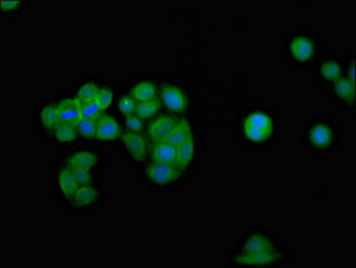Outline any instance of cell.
<instances>
[{
    "label": "cell",
    "mask_w": 356,
    "mask_h": 268,
    "mask_svg": "<svg viewBox=\"0 0 356 268\" xmlns=\"http://www.w3.org/2000/svg\"><path fill=\"white\" fill-rule=\"evenodd\" d=\"M118 111L127 117V116L134 115L136 112V100L130 94H122L118 100Z\"/></svg>",
    "instance_id": "obj_28"
},
{
    "label": "cell",
    "mask_w": 356,
    "mask_h": 268,
    "mask_svg": "<svg viewBox=\"0 0 356 268\" xmlns=\"http://www.w3.org/2000/svg\"><path fill=\"white\" fill-rule=\"evenodd\" d=\"M282 247V240L274 230L258 228L245 232L235 242L232 251L251 254L273 251Z\"/></svg>",
    "instance_id": "obj_5"
},
{
    "label": "cell",
    "mask_w": 356,
    "mask_h": 268,
    "mask_svg": "<svg viewBox=\"0 0 356 268\" xmlns=\"http://www.w3.org/2000/svg\"><path fill=\"white\" fill-rule=\"evenodd\" d=\"M122 155L134 165H145L149 155V142L144 134L122 132L120 137Z\"/></svg>",
    "instance_id": "obj_9"
},
{
    "label": "cell",
    "mask_w": 356,
    "mask_h": 268,
    "mask_svg": "<svg viewBox=\"0 0 356 268\" xmlns=\"http://www.w3.org/2000/svg\"><path fill=\"white\" fill-rule=\"evenodd\" d=\"M95 100H96L98 106L102 108V111H106V110L110 108L113 100H114V92H113L112 88L108 85L101 86Z\"/></svg>",
    "instance_id": "obj_27"
},
{
    "label": "cell",
    "mask_w": 356,
    "mask_h": 268,
    "mask_svg": "<svg viewBox=\"0 0 356 268\" xmlns=\"http://www.w3.org/2000/svg\"><path fill=\"white\" fill-rule=\"evenodd\" d=\"M104 114L102 108L98 106L96 100L82 103V112H81V118H87V119H98Z\"/></svg>",
    "instance_id": "obj_29"
},
{
    "label": "cell",
    "mask_w": 356,
    "mask_h": 268,
    "mask_svg": "<svg viewBox=\"0 0 356 268\" xmlns=\"http://www.w3.org/2000/svg\"><path fill=\"white\" fill-rule=\"evenodd\" d=\"M144 183L156 191H168L175 188L183 181V175L173 165L148 161L142 165Z\"/></svg>",
    "instance_id": "obj_6"
},
{
    "label": "cell",
    "mask_w": 356,
    "mask_h": 268,
    "mask_svg": "<svg viewBox=\"0 0 356 268\" xmlns=\"http://www.w3.org/2000/svg\"><path fill=\"white\" fill-rule=\"evenodd\" d=\"M157 94V85L154 81L141 80L132 85L129 94L136 101L144 102L155 100Z\"/></svg>",
    "instance_id": "obj_22"
},
{
    "label": "cell",
    "mask_w": 356,
    "mask_h": 268,
    "mask_svg": "<svg viewBox=\"0 0 356 268\" xmlns=\"http://www.w3.org/2000/svg\"><path fill=\"white\" fill-rule=\"evenodd\" d=\"M177 117L172 114H162L157 116L148 124L146 135L150 143L163 141L168 133L171 131Z\"/></svg>",
    "instance_id": "obj_18"
},
{
    "label": "cell",
    "mask_w": 356,
    "mask_h": 268,
    "mask_svg": "<svg viewBox=\"0 0 356 268\" xmlns=\"http://www.w3.org/2000/svg\"><path fill=\"white\" fill-rule=\"evenodd\" d=\"M124 126L126 131L136 132V133H142L144 129L143 120L136 115L127 116L124 120Z\"/></svg>",
    "instance_id": "obj_31"
},
{
    "label": "cell",
    "mask_w": 356,
    "mask_h": 268,
    "mask_svg": "<svg viewBox=\"0 0 356 268\" xmlns=\"http://www.w3.org/2000/svg\"><path fill=\"white\" fill-rule=\"evenodd\" d=\"M176 158L173 165L183 177L193 174V167L200 156V143L195 135H191L183 144L176 147Z\"/></svg>",
    "instance_id": "obj_13"
},
{
    "label": "cell",
    "mask_w": 356,
    "mask_h": 268,
    "mask_svg": "<svg viewBox=\"0 0 356 268\" xmlns=\"http://www.w3.org/2000/svg\"><path fill=\"white\" fill-rule=\"evenodd\" d=\"M79 135L83 139L95 140L96 137L97 119L81 118L76 124Z\"/></svg>",
    "instance_id": "obj_26"
},
{
    "label": "cell",
    "mask_w": 356,
    "mask_h": 268,
    "mask_svg": "<svg viewBox=\"0 0 356 268\" xmlns=\"http://www.w3.org/2000/svg\"><path fill=\"white\" fill-rule=\"evenodd\" d=\"M1 11L5 15H17L22 11L26 5V3L22 1H1Z\"/></svg>",
    "instance_id": "obj_32"
},
{
    "label": "cell",
    "mask_w": 356,
    "mask_h": 268,
    "mask_svg": "<svg viewBox=\"0 0 356 268\" xmlns=\"http://www.w3.org/2000/svg\"><path fill=\"white\" fill-rule=\"evenodd\" d=\"M160 100L168 111L178 115L187 113L190 108V94L178 83L167 82L160 87Z\"/></svg>",
    "instance_id": "obj_11"
},
{
    "label": "cell",
    "mask_w": 356,
    "mask_h": 268,
    "mask_svg": "<svg viewBox=\"0 0 356 268\" xmlns=\"http://www.w3.org/2000/svg\"><path fill=\"white\" fill-rule=\"evenodd\" d=\"M106 193L101 184L80 186L73 198L63 205L71 214H85L96 210L106 201Z\"/></svg>",
    "instance_id": "obj_8"
},
{
    "label": "cell",
    "mask_w": 356,
    "mask_h": 268,
    "mask_svg": "<svg viewBox=\"0 0 356 268\" xmlns=\"http://www.w3.org/2000/svg\"><path fill=\"white\" fill-rule=\"evenodd\" d=\"M160 110V102L157 99L149 101L140 102L136 104V115L142 120L149 119L157 115Z\"/></svg>",
    "instance_id": "obj_24"
},
{
    "label": "cell",
    "mask_w": 356,
    "mask_h": 268,
    "mask_svg": "<svg viewBox=\"0 0 356 268\" xmlns=\"http://www.w3.org/2000/svg\"><path fill=\"white\" fill-rule=\"evenodd\" d=\"M342 76L355 83V56L349 54L342 59Z\"/></svg>",
    "instance_id": "obj_30"
},
{
    "label": "cell",
    "mask_w": 356,
    "mask_h": 268,
    "mask_svg": "<svg viewBox=\"0 0 356 268\" xmlns=\"http://www.w3.org/2000/svg\"><path fill=\"white\" fill-rule=\"evenodd\" d=\"M59 163L70 169H94L102 171L108 165V159L102 151L92 147H78L63 153L59 157Z\"/></svg>",
    "instance_id": "obj_7"
},
{
    "label": "cell",
    "mask_w": 356,
    "mask_h": 268,
    "mask_svg": "<svg viewBox=\"0 0 356 268\" xmlns=\"http://www.w3.org/2000/svg\"><path fill=\"white\" fill-rule=\"evenodd\" d=\"M193 134V124H191V122L186 117H177L171 131L168 133L167 137H164L163 142L177 147V146L183 144L186 140L189 139Z\"/></svg>",
    "instance_id": "obj_19"
},
{
    "label": "cell",
    "mask_w": 356,
    "mask_h": 268,
    "mask_svg": "<svg viewBox=\"0 0 356 268\" xmlns=\"http://www.w3.org/2000/svg\"><path fill=\"white\" fill-rule=\"evenodd\" d=\"M122 127L114 116L110 114H102L97 119L96 137L99 142H113L120 140L122 135Z\"/></svg>",
    "instance_id": "obj_17"
},
{
    "label": "cell",
    "mask_w": 356,
    "mask_h": 268,
    "mask_svg": "<svg viewBox=\"0 0 356 268\" xmlns=\"http://www.w3.org/2000/svg\"><path fill=\"white\" fill-rule=\"evenodd\" d=\"M100 84L96 80H86L76 85L73 88V96L82 103L96 99L97 94L100 90Z\"/></svg>",
    "instance_id": "obj_23"
},
{
    "label": "cell",
    "mask_w": 356,
    "mask_h": 268,
    "mask_svg": "<svg viewBox=\"0 0 356 268\" xmlns=\"http://www.w3.org/2000/svg\"><path fill=\"white\" fill-rule=\"evenodd\" d=\"M79 135L76 126L69 124H57L56 127L47 134L44 139L49 140L51 143L56 145H68L73 142L78 141Z\"/></svg>",
    "instance_id": "obj_21"
},
{
    "label": "cell",
    "mask_w": 356,
    "mask_h": 268,
    "mask_svg": "<svg viewBox=\"0 0 356 268\" xmlns=\"http://www.w3.org/2000/svg\"><path fill=\"white\" fill-rule=\"evenodd\" d=\"M321 49V41L318 35L306 28L290 31L282 42L286 62L296 68H307L316 64Z\"/></svg>",
    "instance_id": "obj_3"
},
{
    "label": "cell",
    "mask_w": 356,
    "mask_h": 268,
    "mask_svg": "<svg viewBox=\"0 0 356 268\" xmlns=\"http://www.w3.org/2000/svg\"><path fill=\"white\" fill-rule=\"evenodd\" d=\"M35 128L43 137L56 127L58 124L56 100H43L38 104L35 111Z\"/></svg>",
    "instance_id": "obj_15"
},
{
    "label": "cell",
    "mask_w": 356,
    "mask_h": 268,
    "mask_svg": "<svg viewBox=\"0 0 356 268\" xmlns=\"http://www.w3.org/2000/svg\"><path fill=\"white\" fill-rule=\"evenodd\" d=\"M293 251L286 248H279L273 251L258 253H238L231 251L227 258V265L248 266V267H280L293 264Z\"/></svg>",
    "instance_id": "obj_4"
},
{
    "label": "cell",
    "mask_w": 356,
    "mask_h": 268,
    "mask_svg": "<svg viewBox=\"0 0 356 268\" xmlns=\"http://www.w3.org/2000/svg\"><path fill=\"white\" fill-rule=\"evenodd\" d=\"M79 187L72 169L63 163H57L52 172V188L55 199L61 204L66 205L73 198Z\"/></svg>",
    "instance_id": "obj_10"
},
{
    "label": "cell",
    "mask_w": 356,
    "mask_h": 268,
    "mask_svg": "<svg viewBox=\"0 0 356 268\" xmlns=\"http://www.w3.org/2000/svg\"><path fill=\"white\" fill-rule=\"evenodd\" d=\"M75 179L78 181L79 186H87V185L100 184V177L98 171L94 169H71Z\"/></svg>",
    "instance_id": "obj_25"
},
{
    "label": "cell",
    "mask_w": 356,
    "mask_h": 268,
    "mask_svg": "<svg viewBox=\"0 0 356 268\" xmlns=\"http://www.w3.org/2000/svg\"><path fill=\"white\" fill-rule=\"evenodd\" d=\"M314 74L316 84L330 87L342 76V59L337 56L322 57L316 62Z\"/></svg>",
    "instance_id": "obj_14"
},
{
    "label": "cell",
    "mask_w": 356,
    "mask_h": 268,
    "mask_svg": "<svg viewBox=\"0 0 356 268\" xmlns=\"http://www.w3.org/2000/svg\"><path fill=\"white\" fill-rule=\"evenodd\" d=\"M234 128L239 142L247 149L266 151L280 139L282 118L270 106L252 102L237 113Z\"/></svg>",
    "instance_id": "obj_1"
},
{
    "label": "cell",
    "mask_w": 356,
    "mask_h": 268,
    "mask_svg": "<svg viewBox=\"0 0 356 268\" xmlns=\"http://www.w3.org/2000/svg\"><path fill=\"white\" fill-rule=\"evenodd\" d=\"M57 115L58 124H69L76 126L81 119L82 102L74 96H61L56 99Z\"/></svg>",
    "instance_id": "obj_16"
},
{
    "label": "cell",
    "mask_w": 356,
    "mask_h": 268,
    "mask_svg": "<svg viewBox=\"0 0 356 268\" xmlns=\"http://www.w3.org/2000/svg\"><path fill=\"white\" fill-rule=\"evenodd\" d=\"M175 146L170 145L165 142H154L149 145V155L148 159L152 162L164 163V165H173L176 158Z\"/></svg>",
    "instance_id": "obj_20"
},
{
    "label": "cell",
    "mask_w": 356,
    "mask_h": 268,
    "mask_svg": "<svg viewBox=\"0 0 356 268\" xmlns=\"http://www.w3.org/2000/svg\"><path fill=\"white\" fill-rule=\"evenodd\" d=\"M328 99L347 114L355 113V83L342 76L327 87Z\"/></svg>",
    "instance_id": "obj_12"
},
{
    "label": "cell",
    "mask_w": 356,
    "mask_h": 268,
    "mask_svg": "<svg viewBox=\"0 0 356 268\" xmlns=\"http://www.w3.org/2000/svg\"><path fill=\"white\" fill-rule=\"evenodd\" d=\"M341 129L334 117L312 118L302 127V146L316 155L335 153L341 145Z\"/></svg>",
    "instance_id": "obj_2"
}]
</instances>
